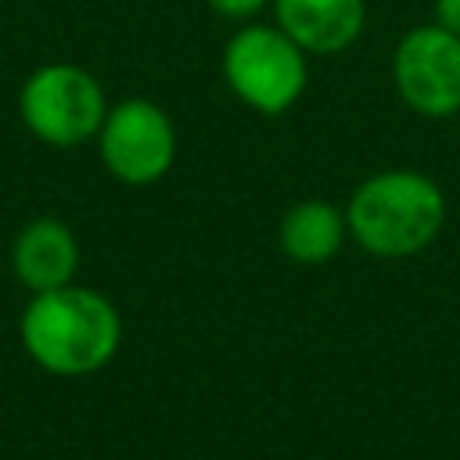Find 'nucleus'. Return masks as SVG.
I'll return each mask as SVG.
<instances>
[{"instance_id": "nucleus-1", "label": "nucleus", "mask_w": 460, "mask_h": 460, "mask_svg": "<svg viewBox=\"0 0 460 460\" xmlns=\"http://www.w3.org/2000/svg\"><path fill=\"white\" fill-rule=\"evenodd\" d=\"M22 341L54 374H90L119 349V313L86 288L36 291L22 316Z\"/></svg>"}, {"instance_id": "nucleus-2", "label": "nucleus", "mask_w": 460, "mask_h": 460, "mask_svg": "<svg viewBox=\"0 0 460 460\" xmlns=\"http://www.w3.org/2000/svg\"><path fill=\"white\" fill-rule=\"evenodd\" d=\"M446 201L442 190L413 172L388 169L363 180L349 201V230L374 255H413L442 226Z\"/></svg>"}, {"instance_id": "nucleus-3", "label": "nucleus", "mask_w": 460, "mask_h": 460, "mask_svg": "<svg viewBox=\"0 0 460 460\" xmlns=\"http://www.w3.org/2000/svg\"><path fill=\"white\" fill-rule=\"evenodd\" d=\"M223 79L259 115H280L305 90V50L277 22L244 25L223 50Z\"/></svg>"}, {"instance_id": "nucleus-4", "label": "nucleus", "mask_w": 460, "mask_h": 460, "mask_svg": "<svg viewBox=\"0 0 460 460\" xmlns=\"http://www.w3.org/2000/svg\"><path fill=\"white\" fill-rule=\"evenodd\" d=\"M25 126L54 147H72L93 137L108 115L101 83L79 65H43L36 68L18 97Z\"/></svg>"}, {"instance_id": "nucleus-5", "label": "nucleus", "mask_w": 460, "mask_h": 460, "mask_svg": "<svg viewBox=\"0 0 460 460\" xmlns=\"http://www.w3.org/2000/svg\"><path fill=\"white\" fill-rule=\"evenodd\" d=\"M392 79L417 115L446 119L460 111V36L435 22L410 29L392 54Z\"/></svg>"}, {"instance_id": "nucleus-6", "label": "nucleus", "mask_w": 460, "mask_h": 460, "mask_svg": "<svg viewBox=\"0 0 460 460\" xmlns=\"http://www.w3.org/2000/svg\"><path fill=\"white\" fill-rule=\"evenodd\" d=\"M97 133L108 172L133 187L162 180L176 158V129L169 115L144 97L115 104Z\"/></svg>"}, {"instance_id": "nucleus-7", "label": "nucleus", "mask_w": 460, "mask_h": 460, "mask_svg": "<svg viewBox=\"0 0 460 460\" xmlns=\"http://www.w3.org/2000/svg\"><path fill=\"white\" fill-rule=\"evenodd\" d=\"M273 22L305 54H338L363 32L367 0H273Z\"/></svg>"}, {"instance_id": "nucleus-8", "label": "nucleus", "mask_w": 460, "mask_h": 460, "mask_svg": "<svg viewBox=\"0 0 460 460\" xmlns=\"http://www.w3.org/2000/svg\"><path fill=\"white\" fill-rule=\"evenodd\" d=\"M75 237L58 219H36L29 223L14 241V273L32 291H54L65 288L75 273Z\"/></svg>"}, {"instance_id": "nucleus-9", "label": "nucleus", "mask_w": 460, "mask_h": 460, "mask_svg": "<svg viewBox=\"0 0 460 460\" xmlns=\"http://www.w3.org/2000/svg\"><path fill=\"white\" fill-rule=\"evenodd\" d=\"M345 237V219L331 201H302L280 219V248L295 262H327Z\"/></svg>"}, {"instance_id": "nucleus-10", "label": "nucleus", "mask_w": 460, "mask_h": 460, "mask_svg": "<svg viewBox=\"0 0 460 460\" xmlns=\"http://www.w3.org/2000/svg\"><path fill=\"white\" fill-rule=\"evenodd\" d=\"M219 18H226V22H248L252 14H259L270 0H205Z\"/></svg>"}, {"instance_id": "nucleus-11", "label": "nucleus", "mask_w": 460, "mask_h": 460, "mask_svg": "<svg viewBox=\"0 0 460 460\" xmlns=\"http://www.w3.org/2000/svg\"><path fill=\"white\" fill-rule=\"evenodd\" d=\"M435 25L460 36V0H435Z\"/></svg>"}]
</instances>
